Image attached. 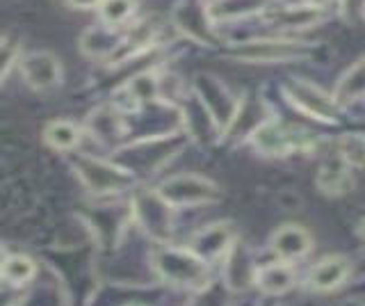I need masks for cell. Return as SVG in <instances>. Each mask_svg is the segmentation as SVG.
<instances>
[{
  "instance_id": "3",
  "label": "cell",
  "mask_w": 365,
  "mask_h": 306,
  "mask_svg": "<svg viewBox=\"0 0 365 306\" xmlns=\"http://www.w3.org/2000/svg\"><path fill=\"white\" fill-rule=\"evenodd\" d=\"M349 275V263L345 258H324L322 263H317L311 275H308V283L315 290H334L336 286H340L342 281Z\"/></svg>"
},
{
  "instance_id": "4",
  "label": "cell",
  "mask_w": 365,
  "mask_h": 306,
  "mask_svg": "<svg viewBox=\"0 0 365 306\" xmlns=\"http://www.w3.org/2000/svg\"><path fill=\"white\" fill-rule=\"evenodd\" d=\"M256 281L265 292H283V290H288L292 286L294 272L285 263L267 265V267H260L256 272Z\"/></svg>"
},
{
  "instance_id": "8",
  "label": "cell",
  "mask_w": 365,
  "mask_h": 306,
  "mask_svg": "<svg viewBox=\"0 0 365 306\" xmlns=\"http://www.w3.org/2000/svg\"><path fill=\"white\" fill-rule=\"evenodd\" d=\"M342 155H345V160L354 165H365V140L347 138L342 142Z\"/></svg>"
},
{
  "instance_id": "1",
  "label": "cell",
  "mask_w": 365,
  "mask_h": 306,
  "mask_svg": "<svg viewBox=\"0 0 365 306\" xmlns=\"http://www.w3.org/2000/svg\"><path fill=\"white\" fill-rule=\"evenodd\" d=\"M160 275L171 283H197L203 277V258L180 252V249H163L155 258Z\"/></svg>"
},
{
  "instance_id": "2",
  "label": "cell",
  "mask_w": 365,
  "mask_h": 306,
  "mask_svg": "<svg viewBox=\"0 0 365 306\" xmlns=\"http://www.w3.org/2000/svg\"><path fill=\"white\" fill-rule=\"evenodd\" d=\"M272 249L285 260L299 258L311 249V235L299 229V226H283V229L274 233Z\"/></svg>"
},
{
  "instance_id": "7",
  "label": "cell",
  "mask_w": 365,
  "mask_h": 306,
  "mask_svg": "<svg viewBox=\"0 0 365 306\" xmlns=\"http://www.w3.org/2000/svg\"><path fill=\"white\" fill-rule=\"evenodd\" d=\"M347 180V172L342 167H336V165H329L322 169V174H319V185H322L327 192H338L342 190V183Z\"/></svg>"
},
{
  "instance_id": "5",
  "label": "cell",
  "mask_w": 365,
  "mask_h": 306,
  "mask_svg": "<svg viewBox=\"0 0 365 306\" xmlns=\"http://www.w3.org/2000/svg\"><path fill=\"white\" fill-rule=\"evenodd\" d=\"M32 275H34V265H32V260L26 256L7 258L5 265H3V277L9 283H26L32 279Z\"/></svg>"
},
{
  "instance_id": "6",
  "label": "cell",
  "mask_w": 365,
  "mask_h": 306,
  "mask_svg": "<svg viewBox=\"0 0 365 306\" xmlns=\"http://www.w3.org/2000/svg\"><path fill=\"white\" fill-rule=\"evenodd\" d=\"M46 138H48V142H51L53 146H57V149H68V146H73V144H76L78 133H76V128L71 126V123L57 121V123H53V126L48 128V133H46Z\"/></svg>"
}]
</instances>
